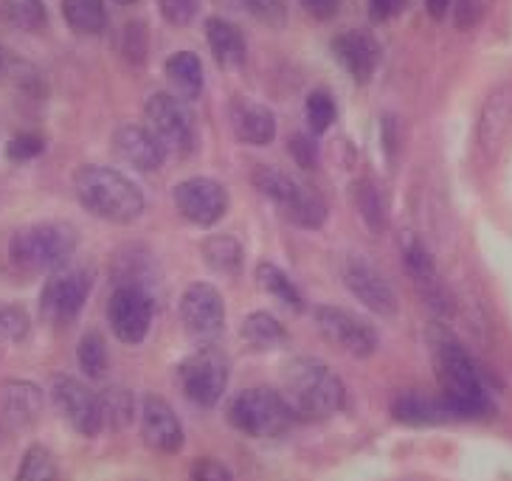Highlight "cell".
<instances>
[{
    "instance_id": "cell-1",
    "label": "cell",
    "mask_w": 512,
    "mask_h": 481,
    "mask_svg": "<svg viewBox=\"0 0 512 481\" xmlns=\"http://www.w3.org/2000/svg\"><path fill=\"white\" fill-rule=\"evenodd\" d=\"M428 344L434 355L439 383H442V403L448 408L451 420H487L496 414V403L484 383L479 366L465 344L445 327L428 330Z\"/></svg>"
},
{
    "instance_id": "cell-2",
    "label": "cell",
    "mask_w": 512,
    "mask_h": 481,
    "mask_svg": "<svg viewBox=\"0 0 512 481\" xmlns=\"http://www.w3.org/2000/svg\"><path fill=\"white\" fill-rule=\"evenodd\" d=\"M282 397L296 422H324L344 408L347 389L324 361L296 358L282 375Z\"/></svg>"
},
{
    "instance_id": "cell-3",
    "label": "cell",
    "mask_w": 512,
    "mask_h": 481,
    "mask_svg": "<svg viewBox=\"0 0 512 481\" xmlns=\"http://www.w3.org/2000/svg\"><path fill=\"white\" fill-rule=\"evenodd\" d=\"M74 192L85 211L113 226H130L147 211V200L136 181L113 166L88 164L76 169Z\"/></svg>"
},
{
    "instance_id": "cell-4",
    "label": "cell",
    "mask_w": 512,
    "mask_h": 481,
    "mask_svg": "<svg viewBox=\"0 0 512 481\" xmlns=\"http://www.w3.org/2000/svg\"><path fill=\"white\" fill-rule=\"evenodd\" d=\"M79 245V234L65 220H46L15 228L6 237V259L17 273H43L62 268Z\"/></svg>"
},
{
    "instance_id": "cell-5",
    "label": "cell",
    "mask_w": 512,
    "mask_h": 481,
    "mask_svg": "<svg viewBox=\"0 0 512 481\" xmlns=\"http://www.w3.org/2000/svg\"><path fill=\"white\" fill-rule=\"evenodd\" d=\"M251 183H254L256 192L268 197L293 226L321 228L327 223V203L313 189H307L304 183L290 178L282 169L256 164L254 172H251Z\"/></svg>"
},
{
    "instance_id": "cell-6",
    "label": "cell",
    "mask_w": 512,
    "mask_h": 481,
    "mask_svg": "<svg viewBox=\"0 0 512 481\" xmlns=\"http://www.w3.org/2000/svg\"><path fill=\"white\" fill-rule=\"evenodd\" d=\"M228 425L251 439H273L290 431L293 414L287 408L282 391L271 386H254L240 391L228 406Z\"/></svg>"
},
{
    "instance_id": "cell-7",
    "label": "cell",
    "mask_w": 512,
    "mask_h": 481,
    "mask_svg": "<svg viewBox=\"0 0 512 481\" xmlns=\"http://www.w3.org/2000/svg\"><path fill=\"white\" fill-rule=\"evenodd\" d=\"M144 113H147L150 133L158 138V144L164 147L166 155H175V158L195 155L200 133H197L195 113L189 110L186 99L175 96V93L158 91L147 99Z\"/></svg>"
},
{
    "instance_id": "cell-8",
    "label": "cell",
    "mask_w": 512,
    "mask_h": 481,
    "mask_svg": "<svg viewBox=\"0 0 512 481\" xmlns=\"http://www.w3.org/2000/svg\"><path fill=\"white\" fill-rule=\"evenodd\" d=\"M183 397L200 408H211L220 403L228 386V358L223 349L214 344L197 346L195 352L178 369Z\"/></svg>"
},
{
    "instance_id": "cell-9",
    "label": "cell",
    "mask_w": 512,
    "mask_h": 481,
    "mask_svg": "<svg viewBox=\"0 0 512 481\" xmlns=\"http://www.w3.org/2000/svg\"><path fill=\"white\" fill-rule=\"evenodd\" d=\"M93 276L85 268H57L40 296V316L54 327H71L91 299Z\"/></svg>"
},
{
    "instance_id": "cell-10",
    "label": "cell",
    "mask_w": 512,
    "mask_h": 481,
    "mask_svg": "<svg viewBox=\"0 0 512 481\" xmlns=\"http://www.w3.org/2000/svg\"><path fill=\"white\" fill-rule=\"evenodd\" d=\"M155 321V301L138 282H121L107 301V324L121 344L138 346L147 341Z\"/></svg>"
},
{
    "instance_id": "cell-11",
    "label": "cell",
    "mask_w": 512,
    "mask_h": 481,
    "mask_svg": "<svg viewBox=\"0 0 512 481\" xmlns=\"http://www.w3.org/2000/svg\"><path fill=\"white\" fill-rule=\"evenodd\" d=\"M178 313H181L183 330L197 346L217 344L226 330V301L209 282H192L186 287Z\"/></svg>"
},
{
    "instance_id": "cell-12",
    "label": "cell",
    "mask_w": 512,
    "mask_h": 481,
    "mask_svg": "<svg viewBox=\"0 0 512 481\" xmlns=\"http://www.w3.org/2000/svg\"><path fill=\"white\" fill-rule=\"evenodd\" d=\"M344 285L347 290L361 301L369 313H375L380 318H394L400 313V299H397V290L389 282V276L377 268L372 259L358 254H349L344 259Z\"/></svg>"
},
{
    "instance_id": "cell-13",
    "label": "cell",
    "mask_w": 512,
    "mask_h": 481,
    "mask_svg": "<svg viewBox=\"0 0 512 481\" xmlns=\"http://www.w3.org/2000/svg\"><path fill=\"white\" fill-rule=\"evenodd\" d=\"M51 400L76 434L91 439L105 431L102 397L88 383L71 375H54L51 377Z\"/></svg>"
},
{
    "instance_id": "cell-14",
    "label": "cell",
    "mask_w": 512,
    "mask_h": 481,
    "mask_svg": "<svg viewBox=\"0 0 512 481\" xmlns=\"http://www.w3.org/2000/svg\"><path fill=\"white\" fill-rule=\"evenodd\" d=\"M316 327L324 332V338L332 346H338L352 358H372L380 344L375 327L347 307H335V304L316 307Z\"/></svg>"
},
{
    "instance_id": "cell-15",
    "label": "cell",
    "mask_w": 512,
    "mask_h": 481,
    "mask_svg": "<svg viewBox=\"0 0 512 481\" xmlns=\"http://www.w3.org/2000/svg\"><path fill=\"white\" fill-rule=\"evenodd\" d=\"M172 200H175V209L183 220L200 228L217 226L228 214V203H231L226 186L214 178H206V175H195V178L178 183L172 192Z\"/></svg>"
},
{
    "instance_id": "cell-16",
    "label": "cell",
    "mask_w": 512,
    "mask_h": 481,
    "mask_svg": "<svg viewBox=\"0 0 512 481\" xmlns=\"http://www.w3.org/2000/svg\"><path fill=\"white\" fill-rule=\"evenodd\" d=\"M138 422H141V439L150 445L152 451L181 453L183 448V422L175 414V408L166 403L158 394H144L141 408H138Z\"/></svg>"
},
{
    "instance_id": "cell-17",
    "label": "cell",
    "mask_w": 512,
    "mask_h": 481,
    "mask_svg": "<svg viewBox=\"0 0 512 481\" xmlns=\"http://www.w3.org/2000/svg\"><path fill=\"white\" fill-rule=\"evenodd\" d=\"M332 57L352 76L355 85H369L380 65V43L366 29L341 31L332 40Z\"/></svg>"
},
{
    "instance_id": "cell-18",
    "label": "cell",
    "mask_w": 512,
    "mask_h": 481,
    "mask_svg": "<svg viewBox=\"0 0 512 481\" xmlns=\"http://www.w3.org/2000/svg\"><path fill=\"white\" fill-rule=\"evenodd\" d=\"M46 408L43 389L31 380H3L0 383V428L20 431L40 420Z\"/></svg>"
},
{
    "instance_id": "cell-19",
    "label": "cell",
    "mask_w": 512,
    "mask_h": 481,
    "mask_svg": "<svg viewBox=\"0 0 512 481\" xmlns=\"http://www.w3.org/2000/svg\"><path fill=\"white\" fill-rule=\"evenodd\" d=\"M113 155L141 175L158 172L166 161V152L158 144V138L152 136L150 127L141 124H121L113 133Z\"/></svg>"
},
{
    "instance_id": "cell-20",
    "label": "cell",
    "mask_w": 512,
    "mask_h": 481,
    "mask_svg": "<svg viewBox=\"0 0 512 481\" xmlns=\"http://www.w3.org/2000/svg\"><path fill=\"white\" fill-rule=\"evenodd\" d=\"M403 262H406L408 279L417 285L425 304L434 307L437 313H448L451 310V301H448V293H445V287L439 282L437 265H434V259L428 254V248L420 240H411L406 245Z\"/></svg>"
},
{
    "instance_id": "cell-21",
    "label": "cell",
    "mask_w": 512,
    "mask_h": 481,
    "mask_svg": "<svg viewBox=\"0 0 512 481\" xmlns=\"http://www.w3.org/2000/svg\"><path fill=\"white\" fill-rule=\"evenodd\" d=\"M512 124V88L510 85H501L498 91H493L484 102L482 113H479V130H476V138H479V150L487 155V158H496L501 141L507 136Z\"/></svg>"
},
{
    "instance_id": "cell-22",
    "label": "cell",
    "mask_w": 512,
    "mask_h": 481,
    "mask_svg": "<svg viewBox=\"0 0 512 481\" xmlns=\"http://www.w3.org/2000/svg\"><path fill=\"white\" fill-rule=\"evenodd\" d=\"M206 43L214 62L226 71L242 68V62L248 57V43L240 26H234L226 17H209L206 20Z\"/></svg>"
},
{
    "instance_id": "cell-23",
    "label": "cell",
    "mask_w": 512,
    "mask_h": 481,
    "mask_svg": "<svg viewBox=\"0 0 512 481\" xmlns=\"http://www.w3.org/2000/svg\"><path fill=\"white\" fill-rule=\"evenodd\" d=\"M164 74L172 82V88L178 91V96L186 99V102L197 99L203 93V85H206L203 62H200L195 51H175V54H169L164 62Z\"/></svg>"
},
{
    "instance_id": "cell-24",
    "label": "cell",
    "mask_w": 512,
    "mask_h": 481,
    "mask_svg": "<svg viewBox=\"0 0 512 481\" xmlns=\"http://www.w3.org/2000/svg\"><path fill=\"white\" fill-rule=\"evenodd\" d=\"M392 417L403 425H437V422H448L451 414L442 403V397H428L420 391H406L394 400Z\"/></svg>"
},
{
    "instance_id": "cell-25",
    "label": "cell",
    "mask_w": 512,
    "mask_h": 481,
    "mask_svg": "<svg viewBox=\"0 0 512 481\" xmlns=\"http://www.w3.org/2000/svg\"><path fill=\"white\" fill-rule=\"evenodd\" d=\"M242 341L251 346V349H259V352H268V349H282V346L290 344V332L279 321V318L268 313V310H256V313H248L245 321H242Z\"/></svg>"
},
{
    "instance_id": "cell-26",
    "label": "cell",
    "mask_w": 512,
    "mask_h": 481,
    "mask_svg": "<svg viewBox=\"0 0 512 481\" xmlns=\"http://www.w3.org/2000/svg\"><path fill=\"white\" fill-rule=\"evenodd\" d=\"M200 254L206 268L220 276H237L245 265V248L231 234H211L200 242Z\"/></svg>"
},
{
    "instance_id": "cell-27",
    "label": "cell",
    "mask_w": 512,
    "mask_h": 481,
    "mask_svg": "<svg viewBox=\"0 0 512 481\" xmlns=\"http://www.w3.org/2000/svg\"><path fill=\"white\" fill-rule=\"evenodd\" d=\"M237 138L248 147H268L276 138V116L271 107L242 105L237 113Z\"/></svg>"
},
{
    "instance_id": "cell-28",
    "label": "cell",
    "mask_w": 512,
    "mask_h": 481,
    "mask_svg": "<svg viewBox=\"0 0 512 481\" xmlns=\"http://www.w3.org/2000/svg\"><path fill=\"white\" fill-rule=\"evenodd\" d=\"M62 17L79 37H99L107 29L105 0H62Z\"/></svg>"
},
{
    "instance_id": "cell-29",
    "label": "cell",
    "mask_w": 512,
    "mask_h": 481,
    "mask_svg": "<svg viewBox=\"0 0 512 481\" xmlns=\"http://www.w3.org/2000/svg\"><path fill=\"white\" fill-rule=\"evenodd\" d=\"M256 279H259V285L271 293L273 299L282 301V304L290 307L293 313H302L304 307H307L302 287L293 282V276H290L285 268H279V265H273V262H262V265L256 268Z\"/></svg>"
},
{
    "instance_id": "cell-30",
    "label": "cell",
    "mask_w": 512,
    "mask_h": 481,
    "mask_svg": "<svg viewBox=\"0 0 512 481\" xmlns=\"http://www.w3.org/2000/svg\"><path fill=\"white\" fill-rule=\"evenodd\" d=\"M352 200L358 206V214H361L363 223L372 228L375 234H380L386 228V203H383V195H380L377 183L369 181V178L355 181V186H352Z\"/></svg>"
},
{
    "instance_id": "cell-31",
    "label": "cell",
    "mask_w": 512,
    "mask_h": 481,
    "mask_svg": "<svg viewBox=\"0 0 512 481\" xmlns=\"http://www.w3.org/2000/svg\"><path fill=\"white\" fill-rule=\"evenodd\" d=\"M76 361H79L82 375L91 380H102L110 369V352H107L105 338L99 332H85L76 346Z\"/></svg>"
},
{
    "instance_id": "cell-32",
    "label": "cell",
    "mask_w": 512,
    "mask_h": 481,
    "mask_svg": "<svg viewBox=\"0 0 512 481\" xmlns=\"http://www.w3.org/2000/svg\"><path fill=\"white\" fill-rule=\"evenodd\" d=\"M3 15L26 34H40L48 26V12L43 0H3Z\"/></svg>"
},
{
    "instance_id": "cell-33",
    "label": "cell",
    "mask_w": 512,
    "mask_h": 481,
    "mask_svg": "<svg viewBox=\"0 0 512 481\" xmlns=\"http://www.w3.org/2000/svg\"><path fill=\"white\" fill-rule=\"evenodd\" d=\"M99 397H102L105 428L121 431V428H127L133 422V417H136V400H133L130 389H124V386H107Z\"/></svg>"
},
{
    "instance_id": "cell-34",
    "label": "cell",
    "mask_w": 512,
    "mask_h": 481,
    "mask_svg": "<svg viewBox=\"0 0 512 481\" xmlns=\"http://www.w3.org/2000/svg\"><path fill=\"white\" fill-rule=\"evenodd\" d=\"M223 9H234V12H245L259 23L271 26V29H282L287 23V3L285 0H214Z\"/></svg>"
},
{
    "instance_id": "cell-35",
    "label": "cell",
    "mask_w": 512,
    "mask_h": 481,
    "mask_svg": "<svg viewBox=\"0 0 512 481\" xmlns=\"http://www.w3.org/2000/svg\"><path fill=\"white\" fill-rule=\"evenodd\" d=\"M15 481H60V467L54 453L46 445H31L20 459Z\"/></svg>"
},
{
    "instance_id": "cell-36",
    "label": "cell",
    "mask_w": 512,
    "mask_h": 481,
    "mask_svg": "<svg viewBox=\"0 0 512 481\" xmlns=\"http://www.w3.org/2000/svg\"><path fill=\"white\" fill-rule=\"evenodd\" d=\"M304 119H307V127L313 136H324L338 119V105H335L332 93L324 91V88L310 93L304 102Z\"/></svg>"
},
{
    "instance_id": "cell-37",
    "label": "cell",
    "mask_w": 512,
    "mask_h": 481,
    "mask_svg": "<svg viewBox=\"0 0 512 481\" xmlns=\"http://www.w3.org/2000/svg\"><path fill=\"white\" fill-rule=\"evenodd\" d=\"M121 57L130 65H147L150 57V26L144 20H130L121 31Z\"/></svg>"
},
{
    "instance_id": "cell-38",
    "label": "cell",
    "mask_w": 512,
    "mask_h": 481,
    "mask_svg": "<svg viewBox=\"0 0 512 481\" xmlns=\"http://www.w3.org/2000/svg\"><path fill=\"white\" fill-rule=\"evenodd\" d=\"M29 332V313H26L20 304H6V301H0V338H3V341H12V344H20V341L29 338Z\"/></svg>"
},
{
    "instance_id": "cell-39",
    "label": "cell",
    "mask_w": 512,
    "mask_h": 481,
    "mask_svg": "<svg viewBox=\"0 0 512 481\" xmlns=\"http://www.w3.org/2000/svg\"><path fill=\"white\" fill-rule=\"evenodd\" d=\"M46 152V138L40 136V133H17L12 136V141L6 144V158L9 161H15V164H26V161H34V158H40Z\"/></svg>"
},
{
    "instance_id": "cell-40",
    "label": "cell",
    "mask_w": 512,
    "mask_h": 481,
    "mask_svg": "<svg viewBox=\"0 0 512 481\" xmlns=\"http://www.w3.org/2000/svg\"><path fill=\"white\" fill-rule=\"evenodd\" d=\"M287 152L307 172L316 169L318 161H321V144H318V136H313V133H293L290 141H287Z\"/></svg>"
},
{
    "instance_id": "cell-41",
    "label": "cell",
    "mask_w": 512,
    "mask_h": 481,
    "mask_svg": "<svg viewBox=\"0 0 512 481\" xmlns=\"http://www.w3.org/2000/svg\"><path fill=\"white\" fill-rule=\"evenodd\" d=\"M158 12L169 26L186 29L200 12V0H158Z\"/></svg>"
},
{
    "instance_id": "cell-42",
    "label": "cell",
    "mask_w": 512,
    "mask_h": 481,
    "mask_svg": "<svg viewBox=\"0 0 512 481\" xmlns=\"http://www.w3.org/2000/svg\"><path fill=\"white\" fill-rule=\"evenodd\" d=\"M192 481H234V476H231V470L223 462H217L211 456H203L192 467Z\"/></svg>"
},
{
    "instance_id": "cell-43",
    "label": "cell",
    "mask_w": 512,
    "mask_h": 481,
    "mask_svg": "<svg viewBox=\"0 0 512 481\" xmlns=\"http://www.w3.org/2000/svg\"><path fill=\"white\" fill-rule=\"evenodd\" d=\"M302 3V9L307 15L318 20V23H327L332 17L341 12V6H344V0H299Z\"/></svg>"
},
{
    "instance_id": "cell-44",
    "label": "cell",
    "mask_w": 512,
    "mask_h": 481,
    "mask_svg": "<svg viewBox=\"0 0 512 481\" xmlns=\"http://www.w3.org/2000/svg\"><path fill=\"white\" fill-rule=\"evenodd\" d=\"M408 0H369V15L377 23H386V20H394L406 12Z\"/></svg>"
},
{
    "instance_id": "cell-45",
    "label": "cell",
    "mask_w": 512,
    "mask_h": 481,
    "mask_svg": "<svg viewBox=\"0 0 512 481\" xmlns=\"http://www.w3.org/2000/svg\"><path fill=\"white\" fill-rule=\"evenodd\" d=\"M482 0H459L456 3V26L459 29H473L482 20Z\"/></svg>"
},
{
    "instance_id": "cell-46",
    "label": "cell",
    "mask_w": 512,
    "mask_h": 481,
    "mask_svg": "<svg viewBox=\"0 0 512 481\" xmlns=\"http://www.w3.org/2000/svg\"><path fill=\"white\" fill-rule=\"evenodd\" d=\"M383 150H386V158H392L394 150H397V127H394L392 116H383Z\"/></svg>"
},
{
    "instance_id": "cell-47",
    "label": "cell",
    "mask_w": 512,
    "mask_h": 481,
    "mask_svg": "<svg viewBox=\"0 0 512 481\" xmlns=\"http://www.w3.org/2000/svg\"><path fill=\"white\" fill-rule=\"evenodd\" d=\"M451 3L453 0H425V9H428V15L434 17V20H442V17L448 15Z\"/></svg>"
},
{
    "instance_id": "cell-48",
    "label": "cell",
    "mask_w": 512,
    "mask_h": 481,
    "mask_svg": "<svg viewBox=\"0 0 512 481\" xmlns=\"http://www.w3.org/2000/svg\"><path fill=\"white\" fill-rule=\"evenodd\" d=\"M119 6H136V3H141V0H116Z\"/></svg>"
},
{
    "instance_id": "cell-49",
    "label": "cell",
    "mask_w": 512,
    "mask_h": 481,
    "mask_svg": "<svg viewBox=\"0 0 512 481\" xmlns=\"http://www.w3.org/2000/svg\"><path fill=\"white\" fill-rule=\"evenodd\" d=\"M3 68H6V57H3V51H0V74H3Z\"/></svg>"
}]
</instances>
